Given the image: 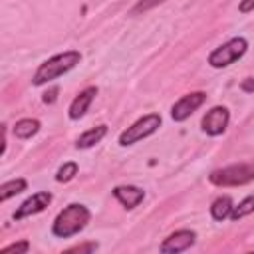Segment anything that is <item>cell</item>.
<instances>
[{
    "label": "cell",
    "instance_id": "obj_9",
    "mask_svg": "<svg viewBox=\"0 0 254 254\" xmlns=\"http://www.w3.org/2000/svg\"><path fill=\"white\" fill-rule=\"evenodd\" d=\"M52 202V192L48 190H40V192H34L32 196H28L14 212V220H24L28 216H34V214H40L44 212Z\"/></svg>",
    "mask_w": 254,
    "mask_h": 254
},
{
    "label": "cell",
    "instance_id": "obj_7",
    "mask_svg": "<svg viewBox=\"0 0 254 254\" xmlns=\"http://www.w3.org/2000/svg\"><path fill=\"white\" fill-rule=\"evenodd\" d=\"M204 101H206V93H204V91H190V93L179 97V99L173 103V107H171V117H173V121L181 123V121L189 119Z\"/></svg>",
    "mask_w": 254,
    "mask_h": 254
},
{
    "label": "cell",
    "instance_id": "obj_8",
    "mask_svg": "<svg viewBox=\"0 0 254 254\" xmlns=\"http://www.w3.org/2000/svg\"><path fill=\"white\" fill-rule=\"evenodd\" d=\"M196 242V232L190 228H179L175 232H171L159 246V250L163 254H179L189 250L192 244Z\"/></svg>",
    "mask_w": 254,
    "mask_h": 254
},
{
    "label": "cell",
    "instance_id": "obj_18",
    "mask_svg": "<svg viewBox=\"0 0 254 254\" xmlns=\"http://www.w3.org/2000/svg\"><path fill=\"white\" fill-rule=\"evenodd\" d=\"M30 250V242L28 240H20V242H14V244H8L0 250V254H26Z\"/></svg>",
    "mask_w": 254,
    "mask_h": 254
},
{
    "label": "cell",
    "instance_id": "obj_20",
    "mask_svg": "<svg viewBox=\"0 0 254 254\" xmlns=\"http://www.w3.org/2000/svg\"><path fill=\"white\" fill-rule=\"evenodd\" d=\"M95 250H97V242H85V244L67 248V252H95Z\"/></svg>",
    "mask_w": 254,
    "mask_h": 254
},
{
    "label": "cell",
    "instance_id": "obj_5",
    "mask_svg": "<svg viewBox=\"0 0 254 254\" xmlns=\"http://www.w3.org/2000/svg\"><path fill=\"white\" fill-rule=\"evenodd\" d=\"M248 50V42L246 38L242 36H236V38H230L228 42H224L222 46L214 48L210 54H208V65L214 67V69H222V67H228L232 65L234 62H238Z\"/></svg>",
    "mask_w": 254,
    "mask_h": 254
},
{
    "label": "cell",
    "instance_id": "obj_1",
    "mask_svg": "<svg viewBox=\"0 0 254 254\" xmlns=\"http://www.w3.org/2000/svg\"><path fill=\"white\" fill-rule=\"evenodd\" d=\"M79 62H81V54L77 50H65L62 54H56L38 65V69L34 71V77H32V85L40 87V85L52 83L54 79L71 71Z\"/></svg>",
    "mask_w": 254,
    "mask_h": 254
},
{
    "label": "cell",
    "instance_id": "obj_3",
    "mask_svg": "<svg viewBox=\"0 0 254 254\" xmlns=\"http://www.w3.org/2000/svg\"><path fill=\"white\" fill-rule=\"evenodd\" d=\"M161 123H163V119H161L159 113H147V115L139 117L137 121H133L127 129H123L117 137V143L121 147H131V145L151 137L153 133H157Z\"/></svg>",
    "mask_w": 254,
    "mask_h": 254
},
{
    "label": "cell",
    "instance_id": "obj_13",
    "mask_svg": "<svg viewBox=\"0 0 254 254\" xmlns=\"http://www.w3.org/2000/svg\"><path fill=\"white\" fill-rule=\"evenodd\" d=\"M40 127H42V123H40L38 119H34V117H24V119H18V121L14 123L12 131H14V137H16V139L26 141V139H32V137L40 131Z\"/></svg>",
    "mask_w": 254,
    "mask_h": 254
},
{
    "label": "cell",
    "instance_id": "obj_11",
    "mask_svg": "<svg viewBox=\"0 0 254 254\" xmlns=\"http://www.w3.org/2000/svg\"><path fill=\"white\" fill-rule=\"evenodd\" d=\"M95 95H97V87L95 85H87L85 89H81L75 97H73V101L69 103V109H67V115H69V119H81L85 113H87V109H89V105H91V101L95 99Z\"/></svg>",
    "mask_w": 254,
    "mask_h": 254
},
{
    "label": "cell",
    "instance_id": "obj_23",
    "mask_svg": "<svg viewBox=\"0 0 254 254\" xmlns=\"http://www.w3.org/2000/svg\"><path fill=\"white\" fill-rule=\"evenodd\" d=\"M56 95H58V87H52L50 91L44 93L42 99H44V103H54V101H56Z\"/></svg>",
    "mask_w": 254,
    "mask_h": 254
},
{
    "label": "cell",
    "instance_id": "obj_4",
    "mask_svg": "<svg viewBox=\"0 0 254 254\" xmlns=\"http://www.w3.org/2000/svg\"><path fill=\"white\" fill-rule=\"evenodd\" d=\"M208 181L216 187H240L254 181V163H234L222 169H214Z\"/></svg>",
    "mask_w": 254,
    "mask_h": 254
},
{
    "label": "cell",
    "instance_id": "obj_10",
    "mask_svg": "<svg viewBox=\"0 0 254 254\" xmlns=\"http://www.w3.org/2000/svg\"><path fill=\"white\" fill-rule=\"evenodd\" d=\"M111 194L127 210L137 208L143 202V198H145V190L141 187H135V185H117V187H113Z\"/></svg>",
    "mask_w": 254,
    "mask_h": 254
},
{
    "label": "cell",
    "instance_id": "obj_19",
    "mask_svg": "<svg viewBox=\"0 0 254 254\" xmlns=\"http://www.w3.org/2000/svg\"><path fill=\"white\" fill-rule=\"evenodd\" d=\"M165 0H139L135 6H133V14H145V12H149V10H153L155 6H159V4H163Z\"/></svg>",
    "mask_w": 254,
    "mask_h": 254
},
{
    "label": "cell",
    "instance_id": "obj_21",
    "mask_svg": "<svg viewBox=\"0 0 254 254\" xmlns=\"http://www.w3.org/2000/svg\"><path fill=\"white\" fill-rule=\"evenodd\" d=\"M252 10H254V0H240V4H238V12L240 14H248Z\"/></svg>",
    "mask_w": 254,
    "mask_h": 254
},
{
    "label": "cell",
    "instance_id": "obj_2",
    "mask_svg": "<svg viewBox=\"0 0 254 254\" xmlns=\"http://www.w3.org/2000/svg\"><path fill=\"white\" fill-rule=\"evenodd\" d=\"M91 220V210L85 204L71 202L64 210L58 212V216L52 222V234L58 238H71L79 234L87 222Z\"/></svg>",
    "mask_w": 254,
    "mask_h": 254
},
{
    "label": "cell",
    "instance_id": "obj_6",
    "mask_svg": "<svg viewBox=\"0 0 254 254\" xmlns=\"http://www.w3.org/2000/svg\"><path fill=\"white\" fill-rule=\"evenodd\" d=\"M228 123H230V111H228V107H224V105H214V107H210V109L202 115L200 127H202V131H204L206 135L218 137V135H222V133L226 131Z\"/></svg>",
    "mask_w": 254,
    "mask_h": 254
},
{
    "label": "cell",
    "instance_id": "obj_17",
    "mask_svg": "<svg viewBox=\"0 0 254 254\" xmlns=\"http://www.w3.org/2000/svg\"><path fill=\"white\" fill-rule=\"evenodd\" d=\"M77 171H79L77 163H75V161H67V163H64V165L56 171V181H58V183H69V181L77 175Z\"/></svg>",
    "mask_w": 254,
    "mask_h": 254
},
{
    "label": "cell",
    "instance_id": "obj_14",
    "mask_svg": "<svg viewBox=\"0 0 254 254\" xmlns=\"http://www.w3.org/2000/svg\"><path fill=\"white\" fill-rule=\"evenodd\" d=\"M232 208H234L232 198H230L228 194H222V196H218V198L212 200V204H210V216H212L216 222H222V220L230 218Z\"/></svg>",
    "mask_w": 254,
    "mask_h": 254
},
{
    "label": "cell",
    "instance_id": "obj_12",
    "mask_svg": "<svg viewBox=\"0 0 254 254\" xmlns=\"http://www.w3.org/2000/svg\"><path fill=\"white\" fill-rule=\"evenodd\" d=\"M105 135H107V125H105V123L95 125V127L87 129L85 133H81V135L77 137L75 147H77V149H91V147H95Z\"/></svg>",
    "mask_w": 254,
    "mask_h": 254
},
{
    "label": "cell",
    "instance_id": "obj_15",
    "mask_svg": "<svg viewBox=\"0 0 254 254\" xmlns=\"http://www.w3.org/2000/svg\"><path fill=\"white\" fill-rule=\"evenodd\" d=\"M28 189V181L24 177H16V179H10V181H4L0 185V202H6L8 198L24 192Z\"/></svg>",
    "mask_w": 254,
    "mask_h": 254
},
{
    "label": "cell",
    "instance_id": "obj_16",
    "mask_svg": "<svg viewBox=\"0 0 254 254\" xmlns=\"http://www.w3.org/2000/svg\"><path fill=\"white\" fill-rule=\"evenodd\" d=\"M252 212H254V194H248L238 204H234V208L230 212V220L236 222V220H240V218H244V216H248Z\"/></svg>",
    "mask_w": 254,
    "mask_h": 254
},
{
    "label": "cell",
    "instance_id": "obj_22",
    "mask_svg": "<svg viewBox=\"0 0 254 254\" xmlns=\"http://www.w3.org/2000/svg\"><path fill=\"white\" fill-rule=\"evenodd\" d=\"M240 89L246 93H254V77H246L240 81Z\"/></svg>",
    "mask_w": 254,
    "mask_h": 254
}]
</instances>
